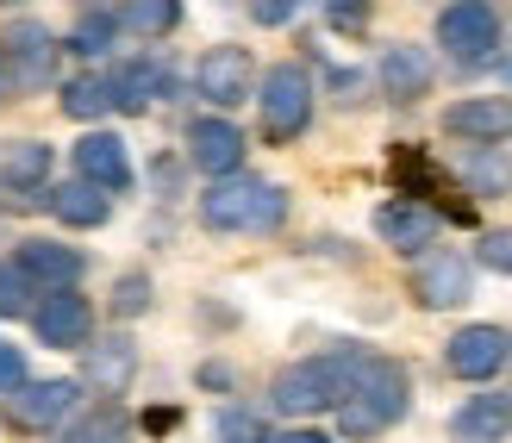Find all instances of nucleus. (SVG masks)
Segmentation results:
<instances>
[{"mask_svg": "<svg viewBox=\"0 0 512 443\" xmlns=\"http://www.w3.org/2000/svg\"><path fill=\"white\" fill-rule=\"evenodd\" d=\"M406 406H413V381H406V369L394 356H363L356 362V375H350V394L338 406V425L344 437H381V431H394L406 419Z\"/></svg>", "mask_w": 512, "mask_h": 443, "instance_id": "obj_1", "label": "nucleus"}, {"mask_svg": "<svg viewBox=\"0 0 512 443\" xmlns=\"http://www.w3.org/2000/svg\"><path fill=\"white\" fill-rule=\"evenodd\" d=\"M281 219H288V194L263 175H225L200 194V225L207 231H250V238H263V231H281Z\"/></svg>", "mask_w": 512, "mask_h": 443, "instance_id": "obj_2", "label": "nucleus"}, {"mask_svg": "<svg viewBox=\"0 0 512 443\" xmlns=\"http://www.w3.org/2000/svg\"><path fill=\"white\" fill-rule=\"evenodd\" d=\"M356 362H363V350H331V356H306V362H294V369H281L275 387H269L275 412L313 419V412H325V406H344Z\"/></svg>", "mask_w": 512, "mask_h": 443, "instance_id": "obj_3", "label": "nucleus"}, {"mask_svg": "<svg viewBox=\"0 0 512 443\" xmlns=\"http://www.w3.org/2000/svg\"><path fill=\"white\" fill-rule=\"evenodd\" d=\"M256 107H263V132L275 144H294L313 125V75H306V63H275L256 82Z\"/></svg>", "mask_w": 512, "mask_h": 443, "instance_id": "obj_4", "label": "nucleus"}, {"mask_svg": "<svg viewBox=\"0 0 512 443\" xmlns=\"http://www.w3.org/2000/svg\"><path fill=\"white\" fill-rule=\"evenodd\" d=\"M57 50L63 44L50 38L38 19H13L7 44H0V75H7L13 88H25V94H38V88L57 82Z\"/></svg>", "mask_w": 512, "mask_h": 443, "instance_id": "obj_5", "label": "nucleus"}, {"mask_svg": "<svg viewBox=\"0 0 512 443\" xmlns=\"http://www.w3.org/2000/svg\"><path fill=\"white\" fill-rule=\"evenodd\" d=\"M438 44L456 63H481L500 50V13L481 7V0H456V7L438 13Z\"/></svg>", "mask_w": 512, "mask_h": 443, "instance_id": "obj_6", "label": "nucleus"}, {"mask_svg": "<svg viewBox=\"0 0 512 443\" xmlns=\"http://www.w3.org/2000/svg\"><path fill=\"white\" fill-rule=\"evenodd\" d=\"M194 88L200 100H213V107H238V100L256 94V63L244 44H213L207 57L194 63Z\"/></svg>", "mask_w": 512, "mask_h": 443, "instance_id": "obj_7", "label": "nucleus"}, {"mask_svg": "<svg viewBox=\"0 0 512 443\" xmlns=\"http://www.w3.org/2000/svg\"><path fill=\"white\" fill-rule=\"evenodd\" d=\"M506 356H512V337L500 325H463L444 344V369L456 381H494L506 369Z\"/></svg>", "mask_w": 512, "mask_h": 443, "instance_id": "obj_8", "label": "nucleus"}, {"mask_svg": "<svg viewBox=\"0 0 512 443\" xmlns=\"http://www.w3.org/2000/svg\"><path fill=\"white\" fill-rule=\"evenodd\" d=\"M444 132L450 138H469L475 150H506L512 138V100L506 94H469L444 107Z\"/></svg>", "mask_w": 512, "mask_h": 443, "instance_id": "obj_9", "label": "nucleus"}, {"mask_svg": "<svg viewBox=\"0 0 512 443\" xmlns=\"http://www.w3.org/2000/svg\"><path fill=\"white\" fill-rule=\"evenodd\" d=\"M32 325H38V337L50 350H88L94 344V306L82 300V294H44L38 306H32Z\"/></svg>", "mask_w": 512, "mask_h": 443, "instance_id": "obj_10", "label": "nucleus"}, {"mask_svg": "<svg viewBox=\"0 0 512 443\" xmlns=\"http://www.w3.org/2000/svg\"><path fill=\"white\" fill-rule=\"evenodd\" d=\"M69 406H75V381H63V375L25 381V387L7 394V425L13 431H50V425L69 419Z\"/></svg>", "mask_w": 512, "mask_h": 443, "instance_id": "obj_11", "label": "nucleus"}, {"mask_svg": "<svg viewBox=\"0 0 512 443\" xmlns=\"http://www.w3.org/2000/svg\"><path fill=\"white\" fill-rule=\"evenodd\" d=\"M188 163L200 175H213V181L244 175V132L232 119H194L188 125Z\"/></svg>", "mask_w": 512, "mask_h": 443, "instance_id": "obj_12", "label": "nucleus"}, {"mask_svg": "<svg viewBox=\"0 0 512 443\" xmlns=\"http://www.w3.org/2000/svg\"><path fill=\"white\" fill-rule=\"evenodd\" d=\"M13 263L25 269V281H32L38 294H69L75 281H82V250L75 244H50V238H25Z\"/></svg>", "mask_w": 512, "mask_h": 443, "instance_id": "obj_13", "label": "nucleus"}, {"mask_svg": "<svg viewBox=\"0 0 512 443\" xmlns=\"http://www.w3.org/2000/svg\"><path fill=\"white\" fill-rule=\"evenodd\" d=\"M75 181H88L100 194H125L132 188V156H125V144L113 132H88L75 144Z\"/></svg>", "mask_w": 512, "mask_h": 443, "instance_id": "obj_14", "label": "nucleus"}, {"mask_svg": "<svg viewBox=\"0 0 512 443\" xmlns=\"http://www.w3.org/2000/svg\"><path fill=\"white\" fill-rule=\"evenodd\" d=\"M438 213H431L425 200H388L375 213V231H381V244L400 250V256H425V244H438Z\"/></svg>", "mask_w": 512, "mask_h": 443, "instance_id": "obj_15", "label": "nucleus"}, {"mask_svg": "<svg viewBox=\"0 0 512 443\" xmlns=\"http://www.w3.org/2000/svg\"><path fill=\"white\" fill-rule=\"evenodd\" d=\"M469 288H475V275H469V263H463L456 250H431L425 263L413 269V294H419V306H431V312L463 306Z\"/></svg>", "mask_w": 512, "mask_h": 443, "instance_id": "obj_16", "label": "nucleus"}, {"mask_svg": "<svg viewBox=\"0 0 512 443\" xmlns=\"http://www.w3.org/2000/svg\"><path fill=\"white\" fill-rule=\"evenodd\" d=\"M132 375H138L132 337H94V344L82 350V381L94 387V394H125Z\"/></svg>", "mask_w": 512, "mask_h": 443, "instance_id": "obj_17", "label": "nucleus"}, {"mask_svg": "<svg viewBox=\"0 0 512 443\" xmlns=\"http://www.w3.org/2000/svg\"><path fill=\"white\" fill-rule=\"evenodd\" d=\"M375 75H381V94L400 100V107H406V100H419V94H431V57H425L419 44H388Z\"/></svg>", "mask_w": 512, "mask_h": 443, "instance_id": "obj_18", "label": "nucleus"}, {"mask_svg": "<svg viewBox=\"0 0 512 443\" xmlns=\"http://www.w3.org/2000/svg\"><path fill=\"white\" fill-rule=\"evenodd\" d=\"M450 431L463 443H500L512 437V394H475L469 406H456Z\"/></svg>", "mask_w": 512, "mask_h": 443, "instance_id": "obj_19", "label": "nucleus"}, {"mask_svg": "<svg viewBox=\"0 0 512 443\" xmlns=\"http://www.w3.org/2000/svg\"><path fill=\"white\" fill-rule=\"evenodd\" d=\"M44 175H50V144L13 138L7 150H0V188H13V194H44Z\"/></svg>", "mask_w": 512, "mask_h": 443, "instance_id": "obj_20", "label": "nucleus"}, {"mask_svg": "<svg viewBox=\"0 0 512 443\" xmlns=\"http://www.w3.org/2000/svg\"><path fill=\"white\" fill-rule=\"evenodd\" d=\"M44 206H50V213H57L63 225H75V231L107 225V213H113V200L100 194V188H88V181H63V188H50Z\"/></svg>", "mask_w": 512, "mask_h": 443, "instance_id": "obj_21", "label": "nucleus"}, {"mask_svg": "<svg viewBox=\"0 0 512 443\" xmlns=\"http://www.w3.org/2000/svg\"><path fill=\"white\" fill-rule=\"evenodd\" d=\"M107 88H113V107L119 113H144L150 100L169 88V69L163 63H125V69L107 75Z\"/></svg>", "mask_w": 512, "mask_h": 443, "instance_id": "obj_22", "label": "nucleus"}, {"mask_svg": "<svg viewBox=\"0 0 512 443\" xmlns=\"http://www.w3.org/2000/svg\"><path fill=\"white\" fill-rule=\"evenodd\" d=\"M113 44H119V7H82L75 13V32H69L75 57H107Z\"/></svg>", "mask_w": 512, "mask_h": 443, "instance_id": "obj_23", "label": "nucleus"}, {"mask_svg": "<svg viewBox=\"0 0 512 443\" xmlns=\"http://www.w3.org/2000/svg\"><path fill=\"white\" fill-rule=\"evenodd\" d=\"M175 25H182V7H175V0H132V7H119V32L169 38Z\"/></svg>", "mask_w": 512, "mask_h": 443, "instance_id": "obj_24", "label": "nucleus"}, {"mask_svg": "<svg viewBox=\"0 0 512 443\" xmlns=\"http://www.w3.org/2000/svg\"><path fill=\"white\" fill-rule=\"evenodd\" d=\"M63 113H69V119H100V113H113L107 75H75V82H63Z\"/></svg>", "mask_w": 512, "mask_h": 443, "instance_id": "obj_25", "label": "nucleus"}, {"mask_svg": "<svg viewBox=\"0 0 512 443\" xmlns=\"http://www.w3.org/2000/svg\"><path fill=\"white\" fill-rule=\"evenodd\" d=\"M63 443H132V425H125V412L94 406V412H82V419L63 431Z\"/></svg>", "mask_w": 512, "mask_h": 443, "instance_id": "obj_26", "label": "nucleus"}, {"mask_svg": "<svg viewBox=\"0 0 512 443\" xmlns=\"http://www.w3.org/2000/svg\"><path fill=\"white\" fill-rule=\"evenodd\" d=\"M469 188H475V194H506V188H512V163H506V150H475V163H469Z\"/></svg>", "mask_w": 512, "mask_h": 443, "instance_id": "obj_27", "label": "nucleus"}, {"mask_svg": "<svg viewBox=\"0 0 512 443\" xmlns=\"http://www.w3.org/2000/svg\"><path fill=\"white\" fill-rule=\"evenodd\" d=\"M32 294H38V288L25 281V269L7 256V263H0V319H19V312L32 306Z\"/></svg>", "mask_w": 512, "mask_h": 443, "instance_id": "obj_28", "label": "nucleus"}, {"mask_svg": "<svg viewBox=\"0 0 512 443\" xmlns=\"http://www.w3.org/2000/svg\"><path fill=\"white\" fill-rule=\"evenodd\" d=\"M219 443H269V431H263V419L256 412H219Z\"/></svg>", "mask_w": 512, "mask_h": 443, "instance_id": "obj_29", "label": "nucleus"}, {"mask_svg": "<svg viewBox=\"0 0 512 443\" xmlns=\"http://www.w3.org/2000/svg\"><path fill=\"white\" fill-rule=\"evenodd\" d=\"M144 306H150V275H119V288H113V312H119V319H138Z\"/></svg>", "mask_w": 512, "mask_h": 443, "instance_id": "obj_30", "label": "nucleus"}, {"mask_svg": "<svg viewBox=\"0 0 512 443\" xmlns=\"http://www.w3.org/2000/svg\"><path fill=\"white\" fill-rule=\"evenodd\" d=\"M475 256H481V263H488L494 275H512V231H506V225H500V231H481Z\"/></svg>", "mask_w": 512, "mask_h": 443, "instance_id": "obj_31", "label": "nucleus"}, {"mask_svg": "<svg viewBox=\"0 0 512 443\" xmlns=\"http://www.w3.org/2000/svg\"><path fill=\"white\" fill-rule=\"evenodd\" d=\"M394 175L413 181V188H425V194H438V169H431L419 150H394Z\"/></svg>", "mask_w": 512, "mask_h": 443, "instance_id": "obj_32", "label": "nucleus"}, {"mask_svg": "<svg viewBox=\"0 0 512 443\" xmlns=\"http://www.w3.org/2000/svg\"><path fill=\"white\" fill-rule=\"evenodd\" d=\"M32 375H25V356L13 344H0V394H13V387H25Z\"/></svg>", "mask_w": 512, "mask_h": 443, "instance_id": "obj_33", "label": "nucleus"}, {"mask_svg": "<svg viewBox=\"0 0 512 443\" xmlns=\"http://www.w3.org/2000/svg\"><path fill=\"white\" fill-rule=\"evenodd\" d=\"M294 13H300L294 0H263V7H250V19H256V25H288Z\"/></svg>", "mask_w": 512, "mask_h": 443, "instance_id": "obj_34", "label": "nucleus"}, {"mask_svg": "<svg viewBox=\"0 0 512 443\" xmlns=\"http://www.w3.org/2000/svg\"><path fill=\"white\" fill-rule=\"evenodd\" d=\"M325 19L338 25V32H363V25H369V7H344V0H338V7H325Z\"/></svg>", "mask_w": 512, "mask_h": 443, "instance_id": "obj_35", "label": "nucleus"}, {"mask_svg": "<svg viewBox=\"0 0 512 443\" xmlns=\"http://www.w3.org/2000/svg\"><path fill=\"white\" fill-rule=\"evenodd\" d=\"M331 88H338V100H356V88H363V75H350V69H338V75H331Z\"/></svg>", "mask_w": 512, "mask_h": 443, "instance_id": "obj_36", "label": "nucleus"}, {"mask_svg": "<svg viewBox=\"0 0 512 443\" xmlns=\"http://www.w3.org/2000/svg\"><path fill=\"white\" fill-rule=\"evenodd\" d=\"M269 443H331V437L325 431H275Z\"/></svg>", "mask_w": 512, "mask_h": 443, "instance_id": "obj_37", "label": "nucleus"}, {"mask_svg": "<svg viewBox=\"0 0 512 443\" xmlns=\"http://www.w3.org/2000/svg\"><path fill=\"white\" fill-rule=\"evenodd\" d=\"M0 94H7V75H0Z\"/></svg>", "mask_w": 512, "mask_h": 443, "instance_id": "obj_38", "label": "nucleus"}]
</instances>
